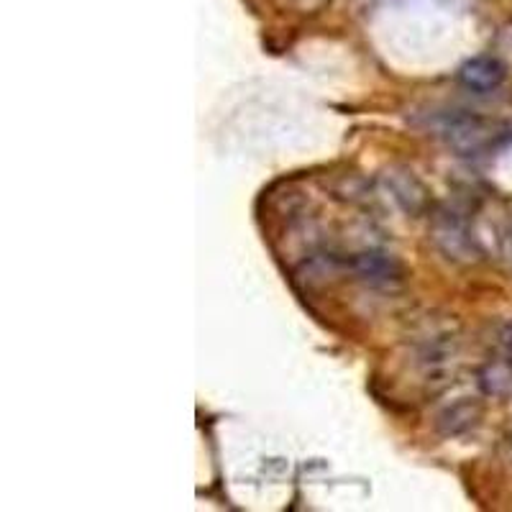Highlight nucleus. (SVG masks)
<instances>
[{"mask_svg": "<svg viewBox=\"0 0 512 512\" xmlns=\"http://www.w3.org/2000/svg\"><path fill=\"white\" fill-rule=\"evenodd\" d=\"M461 82L474 93H492L505 82V64L495 57H474L459 70Z\"/></svg>", "mask_w": 512, "mask_h": 512, "instance_id": "f257e3e1", "label": "nucleus"}, {"mask_svg": "<svg viewBox=\"0 0 512 512\" xmlns=\"http://www.w3.org/2000/svg\"><path fill=\"white\" fill-rule=\"evenodd\" d=\"M351 267L369 285H395V282L402 280L400 264L392 256L379 254V251H367V254L354 256Z\"/></svg>", "mask_w": 512, "mask_h": 512, "instance_id": "f03ea898", "label": "nucleus"}, {"mask_svg": "<svg viewBox=\"0 0 512 512\" xmlns=\"http://www.w3.org/2000/svg\"><path fill=\"white\" fill-rule=\"evenodd\" d=\"M500 344L505 346V351H510V354H512V320H510V323H505V326H502Z\"/></svg>", "mask_w": 512, "mask_h": 512, "instance_id": "7ed1b4c3", "label": "nucleus"}]
</instances>
